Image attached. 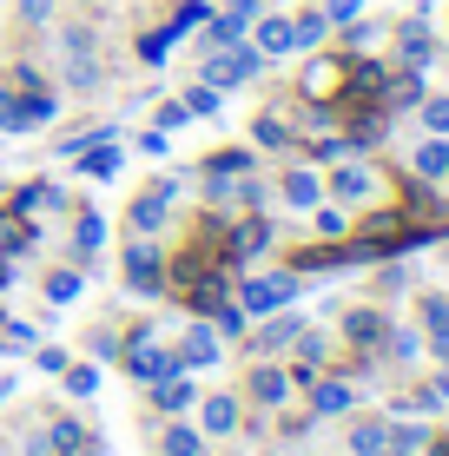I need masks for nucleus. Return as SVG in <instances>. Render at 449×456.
<instances>
[{
	"mask_svg": "<svg viewBox=\"0 0 449 456\" xmlns=\"http://www.w3.org/2000/svg\"><path fill=\"white\" fill-rule=\"evenodd\" d=\"M100 245H106V225H100V218L86 212L80 225H73V251H80V258H92V251H100Z\"/></svg>",
	"mask_w": 449,
	"mask_h": 456,
	"instance_id": "9b49d317",
	"label": "nucleus"
},
{
	"mask_svg": "<svg viewBox=\"0 0 449 456\" xmlns=\"http://www.w3.org/2000/svg\"><path fill=\"white\" fill-rule=\"evenodd\" d=\"M0 397H7V384H0Z\"/></svg>",
	"mask_w": 449,
	"mask_h": 456,
	"instance_id": "bb28decb",
	"label": "nucleus"
},
{
	"mask_svg": "<svg viewBox=\"0 0 449 456\" xmlns=\"http://www.w3.org/2000/svg\"><path fill=\"white\" fill-rule=\"evenodd\" d=\"M344 331L357 338V344H377L383 338V318H377V311H357V318H344Z\"/></svg>",
	"mask_w": 449,
	"mask_h": 456,
	"instance_id": "4468645a",
	"label": "nucleus"
},
{
	"mask_svg": "<svg viewBox=\"0 0 449 456\" xmlns=\"http://www.w3.org/2000/svg\"><path fill=\"white\" fill-rule=\"evenodd\" d=\"M212 357H219L212 331H192V338H185V364H212Z\"/></svg>",
	"mask_w": 449,
	"mask_h": 456,
	"instance_id": "f3484780",
	"label": "nucleus"
},
{
	"mask_svg": "<svg viewBox=\"0 0 449 456\" xmlns=\"http://www.w3.org/2000/svg\"><path fill=\"white\" fill-rule=\"evenodd\" d=\"M258 53H265V60H277V53H291V46H298V40H291V20H285V13H258Z\"/></svg>",
	"mask_w": 449,
	"mask_h": 456,
	"instance_id": "20e7f679",
	"label": "nucleus"
},
{
	"mask_svg": "<svg viewBox=\"0 0 449 456\" xmlns=\"http://www.w3.org/2000/svg\"><path fill=\"white\" fill-rule=\"evenodd\" d=\"M416 172H423V179H443V172H449V146H443V139H429V146L416 152Z\"/></svg>",
	"mask_w": 449,
	"mask_h": 456,
	"instance_id": "ddd939ff",
	"label": "nucleus"
},
{
	"mask_svg": "<svg viewBox=\"0 0 449 456\" xmlns=\"http://www.w3.org/2000/svg\"><path fill=\"white\" fill-rule=\"evenodd\" d=\"M324 27H331V20H324V7H311V13H298V20H291V40H298V46H317Z\"/></svg>",
	"mask_w": 449,
	"mask_h": 456,
	"instance_id": "f8f14e48",
	"label": "nucleus"
},
{
	"mask_svg": "<svg viewBox=\"0 0 449 456\" xmlns=\"http://www.w3.org/2000/svg\"><path fill=\"white\" fill-rule=\"evenodd\" d=\"M53 119V93L46 86H7L0 80V133H34Z\"/></svg>",
	"mask_w": 449,
	"mask_h": 456,
	"instance_id": "f257e3e1",
	"label": "nucleus"
},
{
	"mask_svg": "<svg viewBox=\"0 0 449 456\" xmlns=\"http://www.w3.org/2000/svg\"><path fill=\"white\" fill-rule=\"evenodd\" d=\"M67 384H73V390H80V397H92V390H100V370H73V377H67Z\"/></svg>",
	"mask_w": 449,
	"mask_h": 456,
	"instance_id": "a878e982",
	"label": "nucleus"
},
{
	"mask_svg": "<svg viewBox=\"0 0 449 456\" xmlns=\"http://www.w3.org/2000/svg\"><path fill=\"white\" fill-rule=\"evenodd\" d=\"M397 46H404L410 67H429V27H423V20H410L404 34H397Z\"/></svg>",
	"mask_w": 449,
	"mask_h": 456,
	"instance_id": "9d476101",
	"label": "nucleus"
},
{
	"mask_svg": "<svg viewBox=\"0 0 449 456\" xmlns=\"http://www.w3.org/2000/svg\"><path fill=\"white\" fill-rule=\"evenodd\" d=\"M205 417H212V430H219V436H225V430H238V423H231V417H238V403H231V397H219Z\"/></svg>",
	"mask_w": 449,
	"mask_h": 456,
	"instance_id": "412c9836",
	"label": "nucleus"
},
{
	"mask_svg": "<svg viewBox=\"0 0 449 456\" xmlns=\"http://www.w3.org/2000/svg\"><path fill=\"white\" fill-rule=\"evenodd\" d=\"M357 13H364V0H324V20L331 27H350Z\"/></svg>",
	"mask_w": 449,
	"mask_h": 456,
	"instance_id": "6ab92c4d",
	"label": "nucleus"
},
{
	"mask_svg": "<svg viewBox=\"0 0 449 456\" xmlns=\"http://www.w3.org/2000/svg\"><path fill=\"white\" fill-rule=\"evenodd\" d=\"M265 245H271V225H265V218H245V225L231 232V251H238V258H258Z\"/></svg>",
	"mask_w": 449,
	"mask_h": 456,
	"instance_id": "6e6552de",
	"label": "nucleus"
},
{
	"mask_svg": "<svg viewBox=\"0 0 449 456\" xmlns=\"http://www.w3.org/2000/svg\"><path fill=\"white\" fill-rule=\"evenodd\" d=\"M179 106H185V113H198V119H205V113H219V86H192Z\"/></svg>",
	"mask_w": 449,
	"mask_h": 456,
	"instance_id": "dca6fc26",
	"label": "nucleus"
},
{
	"mask_svg": "<svg viewBox=\"0 0 449 456\" xmlns=\"http://www.w3.org/2000/svg\"><path fill=\"white\" fill-rule=\"evenodd\" d=\"M291 291H298L291 278H265V285H245V291H238V297H245L238 311H245V318H252V311H271V305H285Z\"/></svg>",
	"mask_w": 449,
	"mask_h": 456,
	"instance_id": "39448f33",
	"label": "nucleus"
},
{
	"mask_svg": "<svg viewBox=\"0 0 449 456\" xmlns=\"http://www.w3.org/2000/svg\"><path fill=\"white\" fill-rule=\"evenodd\" d=\"M317 232H324V239H344V212H337V206H317Z\"/></svg>",
	"mask_w": 449,
	"mask_h": 456,
	"instance_id": "aec40b11",
	"label": "nucleus"
},
{
	"mask_svg": "<svg viewBox=\"0 0 449 456\" xmlns=\"http://www.w3.org/2000/svg\"><path fill=\"white\" fill-rule=\"evenodd\" d=\"M285 199H291V206H317V199H324V179H317L311 166H291V172H285Z\"/></svg>",
	"mask_w": 449,
	"mask_h": 456,
	"instance_id": "423d86ee",
	"label": "nucleus"
},
{
	"mask_svg": "<svg viewBox=\"0 0 449 456\" xmlns=\"http://www.w3.org/2000/svg\"><path fill=\"white\" fill-rule=\"evenodd\" d=\"M165 450H172V456H198V436L192 430H172V444H165Z\"/></svg>",
	"mask_w": 449,
	"mask_h": 456,
	"instance_id": "393cba45",
	"label": "nucleus"
},
{
	"mask_svg": "<svg viewBox=\"0 0 449 456\" xmlns=\"http://www.w3.org/2000/svg\"><path fill=\"white\" fill-rule=\"evenodd\" d=\"M252 390H258V397H285V377H277V370H258Z\"/></svg>",
	"mask_w": 449,
	"mask_h": 456,
	"instance_id": "b1692460",
	"label": "nucleus"
},
{
	"mask_svg": "<svg viewBox=\"0 0 449 456\" xmlns=\"http://www.w3.org/2000/svg\"><path fill=\"white\" fill-rule=\"evenodd\" d=\"M126 285H132V291H159V285H165L159 251H152V245H132V251H126Z\"/></svg>",
	"mask_w": 449,
	"mask_h": 456,
	"instance_id": "7ed1b4c3",
	"label": "nucleus"
},
{
	"mask_svg": "<svg viewBox=\"0 0 449 456\" xmlns=\"http://www.w3.org/2000/svg\"><path fill=\"white\" fill-rule=\"evenodd\" d=\"M331 192L357 206V199H370V192H377V179H370V166H344V172H331Z\"/></svg>",
	"mask_w": 449,
	"mask_h": 456,
	"instance_id": "0eeeda50",
	"label": "nucleus"
},
{
	"mask_svg": "<svg viewBox=\"0 0 449 456\" xmlns=\"http://www.w3.org/2000/svg\"><path fill=\"white\" fill-rule=\"evenodd\" d=\"M46 297H53V305H67V297H80V272H53V278H46Z\"/></svg>",
	"mask_w": 449,
	"mask_h": 456,
	"instance_id": "a211bd4d",
	"label": "nucleus"
},
{
	"mask_svg": "<svg viewBox=\"0 0 449 456\" xmlns=\"http://www.w3.org/2000/svg\"><path fill=\"white\" fill-rule=\"evenodd\" d=\"M80 166L92 172V179H113V172H119V152H113V146H92V152H86Z\"/></svg>",
	"mask_w": 449,
	"mask_h": 456,
	"instance_id": "2eb2a0df",
	"label": "nucleus"
},
{
	"mask_svg": "<svg viewBox=\"0 0 449 456\" xmlns=\"http://www.w3.org/2000/svg\"><path fill=\"white\" fill-rule=\"evenodd\" d=\"M423 119H429V133H449V100H423Z\"/></svg>",
	"mask_w": 449,
	"mask_h": 456,
	"instance_id": "5701e85b",
	"label": "nucleus"
},
{
	"mask_svg": "<svg viewBox=\"0 0 449 456\" xmlns=\"http://www.w3.org/2000/svg\"><path fill=\"white\" fill-rule=\"evenodd\" d=\"M258 67H265V53H258V46H238V40H231L225 53H219V60H212V67H205V86H231V80H252Z\"/></svg>",
	"mask_w": 449,
	"mask_h": 456,
	"instance_id": "f03ea898",
	"label": "nucleus"
},
{
	"mask_svg": "<svg viewBox=\"0 0 449 456\" xmlns=\"http://www.w3.org/2000/svg\"><path fill=\"white\" fill-rule=\"evenodd\" d=\"M172 370H179V357H165V351H132V377H146V384H165Z\"/></svg>",
	"mask_w": 449,
	"mask_h": 456,
	"instance_id": "1a4fd4ad",
	"label": "nucleus"
},
{
	"mask_svg": "<svg viewBox=\"0 0 449 456\" xmlns=\"http://www.w3.org/2000/svg\"><path fill=\"white\" fill-rule=\"evenodd\" d=\"M20 20L27 27H46V20H53V0H20Z\"/></svg>",
	"mask_w": 449,
	"mask_h": 456,
	"instance_id": "4be33fe9",
	"label": "nucleus"
}]
</instances>
